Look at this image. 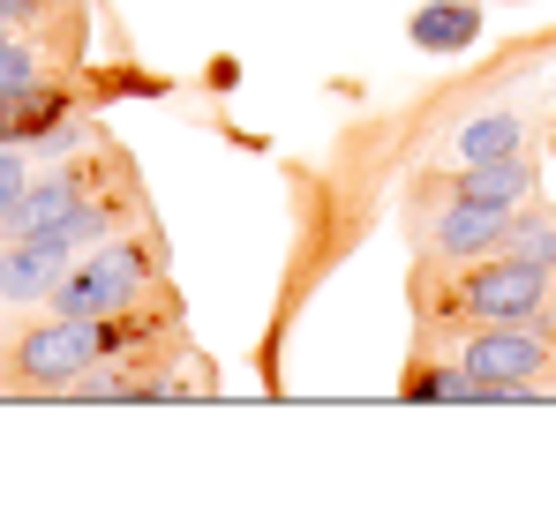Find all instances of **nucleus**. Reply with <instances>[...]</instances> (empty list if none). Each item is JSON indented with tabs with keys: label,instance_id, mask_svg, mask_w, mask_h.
<instances>
[{
	"label": "nucleus",
	"instance_id": "f257e3e1",
	"mask_svg": "<svg viewBox=\"0 0 556 525\" xmlns=\"http://www.w3.org/2000/svg\"><path fill=\"white\" fill-rule=\"evenodd\" d=\"M452 316H466V323H542V331H556V270L519 262V256L459 262Z\"/></svg>",
	"mask_w": 556,
	"mask_h": 525
},
{
	"label": "nucleus",
	"instance_id": "f03ea898",
	"mask_svg": "<svg viewBox=\"0 0 556 525\" xmlns=\"http://www.w3.org/2000/svg\"><path fill=\"white\" fill-rule=\"evenodd\" d=\"M113 346H121V316H53V323L23 331V346H15V383H23V390H46V398H68V383L91 375Z\"/></svg>",
	"mask_w": 556,
	"mask_h": 525
},
{
	"label": "nucleus",
	"instance_id": "7ed1b4c3",
	"mask_svg": "<svg viewBox=\"0 0 556 525\" xmlns=\"http://www.w3.org/2000/svg\"><path fill=\"white\" fill-rule=\"evenodd\" d=\"M151 293V256L136 241H105L91 262H76L53 293V316H128Z\"/></svg>",
	"mask_w": 556,
	"mask_h": 525
},
{
	"label": "nucleus",
	"instance_id": "20e7f679",
	"mask_svg": "<svg viewBox=\"0 0 556 525\" xmlns=\"http://www.w3.org/2000/svg\"><path fill=\"white\" fill-rule=\"evenodd\" d=\"M452 360H459L466 375H481V383L556 390V331H542V323H473V338Z\"/></svg>",
	"mask_w": 556,
	"mask_h": 525
},
{
	"label": "nucleus",
	"instance_id": "39448f33",
	"mask_svg": "<svg viewBox=\"0 0 556 525\" xmlns=\"http://www.w3.org/2000/svg\"><path fill=\"white\" fill-rule=\"evenodd\" d=\"M68 270H76V248H68L61 233H46V241H8V248H0V300H8V308L53 300Z\"/></svg>",
	"mask_w": 556,
	"mask_h": 525
},
{
	"label": "nucleus",
	"instance_id": "423d86ee",
	"mask_svg": "<svg viewBox=\"0 0 556 525\" xmlns=\"http://www.w3.org/2000/svg\"><path fill=\"white\" fill-rule=\"evenodd\" d=\"M504 226H511V210L452 195V203H444V218L429 226V256H437V262H481V256H496Z\"/></svg>",
	"mask_w": 556,
	"mask_h": 525
},
{
	"label": "nucleus",
	"instance_id": "0eeeda50",
	"mask_svg": "<svg viewBox=\"0 0 556 525\" xmlns=\"http://www.w3.org/2000/svg\"><path fill=\"white\" fill-rule=\"evenodd\" d=\"M91 203V188H84V174H30V188H23V203H15V218H8V241H46V233H61L76 210Z\"/></svg>",
	"mask_w": 556,
	"mask_h": 525
},
{
	"label": "nucleus",
	"instance_id": "6e6552de",
	"mask_svg": "<svg viewBox=\"0 0 556 525\" xmlns=\"http://www.w3.org/2000/svg\"><path fill=\"white\" fill-rule=\"evenodd\" d=\"M452 195L466 203H496V210H519V203H534V166H527V151H511V158H473L452 174Z\"/></svg>",
	"mask_w": 556,
	"mask_h": 525
},
{
	"label": "nucleus",
	"instance_id": "1a4fd4ad",
	"mask_svg": "<svg viewBox=\"0 0 556 525\" xmlns=\"http://www.w3.org/2000/svg\"><path fill=\"white\" fill-rule=\"evenodd\" d=\"M406 38H414V53H473L481 8H473V0H421V8L406 15Z\"/></svg>",
	"mask_w": 556,
	"mask_h": 525
},
{
	"label": "nucleus",
	"instance_id": "9d476101",
	"mask_svg": "<svg viewBox=\"0 0 556 525\" xmlns=\"http://www.w3.org/2000/svg\"><path fill=\"white\" fill-rule=\"evenodd\" d=\"M452 151H459V166H473V158H511V151H527V120L519 113H473L459 136H452Z\"/></svg>",
	"mask_w": 556,
	"mask_h": 525
},
{
	"label": "nucleus",
	"instance_id": "9b49d317",
	"mask_svg": "<svg viewBox=\"0 0 556 525\" xmlns=\"http://www.w3.org/2000/svg\"><path fill=\"white\" fill-rule=\"evenodd\" d=\"M496 256H519V262H542V270H556V210L519 203V210H511V226H504V241H496Z\"/></svg>",
	"mask_w": 556,
	"mask_h": 525
},
{
	"label": "nucleus",
	"instance_id": "f8f14e48",
	"mask_svg": "<svg viewBox=\"0 0 556 525\" xmlns=\"http://www.w3.org/2000/svg\"><path fill=\"white\" fill-rule=\"evenodd\" d=\"M38 84V53L23 46V38H0V98H15V90Z\"/></svg>",
	"mask_w": 556,
	"mask_h": 525
},
{
	"label": "nucleus",
	"instance_id": "ddd939ff",
	"mask_svg": "<svg viewBox=\"0 0 556 525\" xmlns=\"http://www.w3.org/2000/svg\"><path fill=\"white\" fill-rule=\"evenodd\" d=\"M23 188H30L23 151H15V143H0V233H8V218H15V203H23Z\"/></svg>",
	"mask_w": 556,
	"mask_h": 525
},
{
	"label": "nucleus",
	"instance_id": "4468645a",
	"mask_svg": "<svg viewBox=\"0 0 556 525\" xmlns=\"http://www.w3.org/2000/svg\"><path fill=\"white\" fill-rule=\"evenodd\" d=\"M30 15H38V0H0V30L8 23H30Z\"/></svg>",
	"mask_w": 556,
	"mask_h": 525
},
{
	"label": "nucleus",
	"instance_id": "2eb2a0df",
	"mask_svg": "<svg viewBox=\"0 0 556 525\" xmlns=\"http://www.w3.org/2000/svg\"><path fill=\"white\" fill-rule=\"evenodd\" d=\"M0 38H8V30H0Z\"/></svg>",
	"mask_w": 556,
	"mask_h": 525
}]
</instances>
